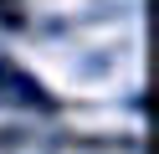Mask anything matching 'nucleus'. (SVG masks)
Instances as JSON below:
<instances>
[]
</instances>
